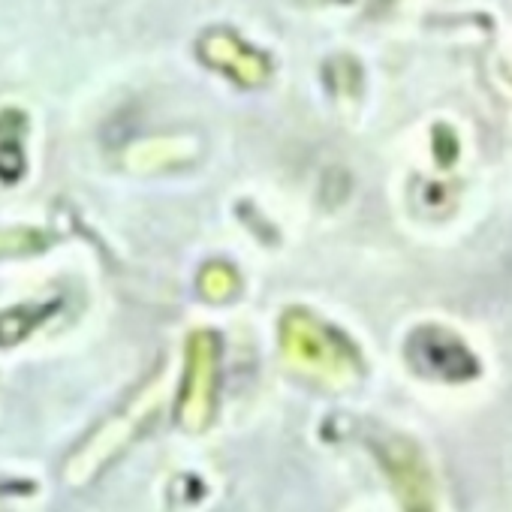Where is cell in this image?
Returning a JSON list of instances; mask_svg holds the SVG:
<instances>
[{"instance_id": "cell-3", "label": "cell", "mask_w": 512, "mask_h": 512, "mask_svg": "<svg viewBox=\"0 0 512 512\" xmlns=\"http://www.w3.org/2000/svg\"><path fill=\"white\" fill-rule=\"evenodd\" d=\"M202 58L244 85H256L266 79V61L260 55H253L250 49H244L229 34H208L202 40Z\"/></svg>"}, {"instance_id": "cell-1", "label": "cell", "mask_w": 512, "mask_h": 512, "mask_svg": "<svg viewBox=\"0 0 512 512\" xmlns=\"http://www.w3.org/2000/svg\"><path fill=\"white\" fill-rule=\"evenodd\" d=\"M187 386L181 404V422L187 428H202L211 416L214 386H217V338L211 332H196L190 338V359H187Z\"/></svg>"}, {"instance_id": "cell-4", "label": "cell", "mask_w": 512, "mask_h": 512, "mask_svg": "<svg viewBox=\"0 0 512 512\" xmlns=\"http://www.w3.org/2000/svg\"><path fill=\"white\" fill-rule=\"evenodd\" d=\"M40 241H34V235L28 232H0V253H19V250H28Z\"/></svg>"}, {"instance_id": "cell-2", "label": "cell", "mask_w": 512, "mask_h": 512, "mask_svg": "<svg viewBox=\"0 0 512 512\" xmlns=\"http://www.w3.org/2000/svg\"><path fill=\"white\" fill-rule=\"evenodd\" d=\"M284 350H287V359L302 371L332 374L341 365V356L332 347L329 335L305 314H290L287 317V323H284Z\"/></svg>"}]
</instances>
